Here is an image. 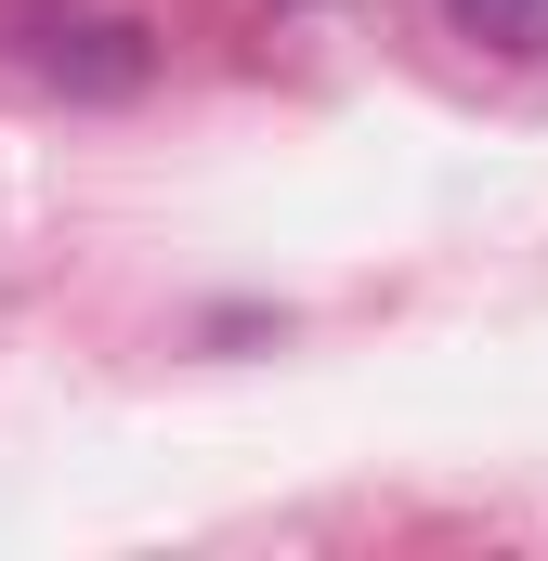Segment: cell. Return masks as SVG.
<instances>
[{
	"mask_svg": "<svg viewBox=\"0 0 548 561\" xmlns=\"http://www.w3.org/2000/svg\"><path fill=\"white\" fill-rule=\"evenodd\" d=\"M26 53H39L53 79H79V92H132L144 79L132 26H105V13H26Z\"/></svg>",
	"mask_w": 548,
	"mask_h": 561,
	"instance_id": "1",
	"label": "cell"
},
{
	"mask_svg": "<svg viewBox=\"0 0 548 561\" xmlns=\"http://www.w3.org/2000/svg\"><path fill=\"white\" fill-rule=\"evenodd\" d=\"M457 26L496 53H548V0H457Z\"/></svg>",
	"mask_w": 548,
	"mask_h": 561,
	"instance_id": "2",
	"label": "cell"
}]
</instances>
